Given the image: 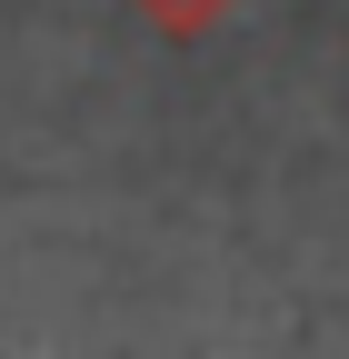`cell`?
I'll return each instance as SVG.
<instances>
[{"label": "cell", "mask_w": 349, "mask_h": 359, "mask_svg": "<svg viewBox=\"0 0 349 359\" xmlns=\"http://www.w3.org/2000/svg\"><path fill=\"white\" fill-rule=\"evenodd\" d=\"M130 11H140L160 40H200V30H220V20L240 11V0H130Z\"/></svg>", "instance_id": "1"}]
</instances>
